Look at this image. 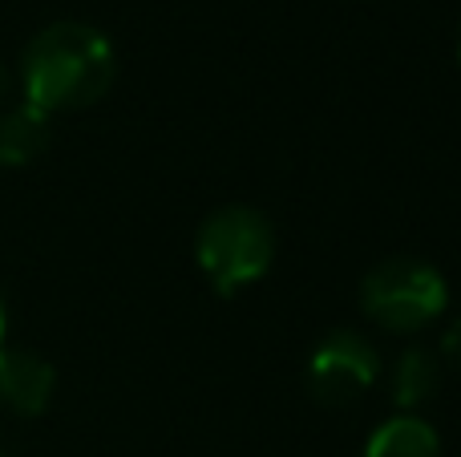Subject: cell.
I'll list each match as a JSON object with an SVG mask.
<instances>
[{
	"label": "cell",
	"mask_w": 461,
	"mask_h": 457,
	"mask_svg": "<svg viewBox=\"0 0 461 457\" xmlns=\"http://www.w3.org/2000/svg\"><path fill=\"white\" fill-rule=\"evenodd\" d=\"M118 77V57L102 29L86 21H53L24 45L21 89L41 113H69L97 105Z\"/></svg>",
	"instance_id": "6da1fadb"
},
{
	"label": "cell",
	"mask_w": 461,
	"mask_h": 457,
	"mask_svg": "<svg viewBox=\"0 0 461 457\" xmlns=\"http://www.w3.org/2000/svg\"><path fill=\"white\" fill-rule=\"evenodd\" d=\"M271 259H276V227L263 211L227 202L199 223L194 264L219 296H235L259 283L271 272Z\"/></svg>",
	"instance_id": "7a4b0ae2"
},
{
	"label": "cell",
	"mask_w": 461,
	"mask_h": 457,
	"mask_svg": "<svg viewBox=\"0 0 461 457\" xmlns=\"http://www.w3.org/2000/svg\"><path fill=\"white\" fill-rule=\"evenodd\" d=\"M449 283L433 264L393 255L360 280V312L384 332H421L446 312Z\"/></svg>",
	"instance_id": "3957f363"
},
{
	"label": "cell",
	"mask_w": 461,
	"mask_h": 457,
	"mask_svg": "<svg viewBox=\"0 0 461 457\" xmlns=\"http://www.w3.org/2000/svg\"><path fill=\"white\" fill-rule=\"evenodd\" d=\"M381 377V353L373 340L357 328H336L312 348L303 381H308L312 401L324 409H344V405L360 401Z\"/></svg>",
	"instance_id": "277c9868"
},
{
	"label": "cell",
	"mask_w": 461,
	"mask_h": 457,
	"mask_svg": "<svg viewBox=\"0 0 461 457\" xmlns=\"http://www.w3.org/2000/svg\"><path fill=\"white\" fill-rule=\"evenodd\" d=\"M57 393V369L32 348L0 345V405L21 417H41Z\"/></svg>",
	"instance_id": "5b68a950"
},
{
	"label": "cell",
	"mask_w": 461,
	"mask_h": 457,
	"mask_svg": "<svg viewBox=\"0 0 461 457\" xmlns=\"http://www.w3.org/2000/svg\"><path fill=\"white\" fill-rule=\"evenodd\" d=\"M49 138H53V118L49 113H41L29 102L8 105L0 113V166L8 170L32 166L49 150Z\"/></svg>",
	"instance_id": "8992f818"
},
{
	"label": "cell",
	"mask_w": 461,
	"mask_h": 457,
	"mask_svg": "<svg viewBox=\"0 0 461 457\" xmlns=\"http://www.w3.org/2000/svg\"><path fill=\"white\" fill-rule=\"evenodd\" d=\"M441 385V361L433 348H405L393 364V377H389V397L401 413H417L421 405H429L438 397Z\"/></svg>",
	"instance_id": "52a82bcc"
},
{
	"label": "cell",
	"mask_w": 461,
	"mask_h": 457,
	"mask_svg": "<svg viewBox=\"0 0 461 457\" xmlns=\"http://www.w3.org/2000/svg\"><path fill=\"white\" fill-rule=\"evenodd\" d=\"M360 457H441V437L417 413H397L373 429Z\"/></svg>",
	"instance_id": "ba28073f"
},
{
	"label": "cell",
	"mask_w": 461,
	"mask_h": 457,
	"mask_svg": "<svg viewBox=\"0 0 461 457\" xmlns=\"http://www.w3.org/2000/svg\"><path fill=\"white\" fill-rule=\"evenodd\" d=\"M438 356L449 364V369L461 372V316H457L454 324H449L446 332H441V353H438Z\"/></svg>",
	"instance_id": "9c48e42d"
},
{
	"label": "cell",
	"mask_w": 461,
	"mask_h": 457,
	"mask_svg": "<svg viewBox=\"0 0 461 457\" xmlns=\"http://www.w3.org/2000/svg\"><path fill=\"white\" fill-rule=\"evenodd\" d=\"M5 97H8V69H5V61H0V105H5Z\"/></svg>",
	"instance_id": "30bf717a"
},
{
	"label": "cell",
	"mask_w": 461,
	"mask_h": 457,
	"mask_svg": "<svg viewBox=\"0 0 461 457\" xmlns=\"http://www.w3.org/2000/svg\"><path fill=\"white\" fill-rule=\"evenodd\" d=\"M5 332H8V312H5V300H0V345H5Z\"/></svg>",
	"instance_id": "8fae6325"
},
{
	"label": "cell",
	"mask_w": 461,
	"mask_h": 457,
	"mask_svg": "<svg viewBox=\"0 0 461 457\" xmlns=\"http://www.w3.org/2000/svg\"><path fill=\"white\" fill-rule=\"evenodd\" d=\"M457 61H461V32H457Z\"/></svg>",
	"instance_id": "7c38bea8"
},
{
	"label": "cell",
	"mask_w": 461,
	"mask_h": 457,
	"mask_svg": "<svg viewBox=\"0 0 461 457\" xmlns=\"http://www.w3.org/2000/svg\"><path fill=\"white\" fill-rule=\"evenodd\" d=\"M0 457H5V453H0Z\"/></svg>",
	"instance_id": "4fadbf2b"
}]
</instances>
